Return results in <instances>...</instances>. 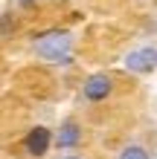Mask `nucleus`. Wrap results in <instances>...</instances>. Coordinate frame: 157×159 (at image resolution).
Returning <instances> with one entry per match:
<instances>
[{"instance_id": "f257e3e1", "label": "nucleus", "mask_w": 157, "mask_h": 159, "mask_svg": "<svg viewBox=\"0 0 157 159\" xmlns=\"http://www.w3.org/2000/svg\"><path fill=\"white\" fill-rule=\"evenodd\" d=\"M32 49H35L38 58L50 61V64H67L70 61V49H73V38H70V32L50 29V32L35 35Z\"/></svg>"}, {"instance_id": "f03ea898", "label": "nucleus", "mask_w": 157, "mask_h": 159, "mask_svg": "<svg viewBox=\"0 0 157 159\" xmlns=\"http://www.w3.org/2000/svg\"><path fill=\"white\" fill-rule=\"evenodd\" d=\"M125 67L131 70V72H140V75L151 72L157 67V49H151V46H145V49H134L125 58Z\"/></svg>"}, {"instance_id": "7ed1b4c3", "label": "nucleus", "mask_w": 157, "mask_h": 159, "mask_svg": "<svg viewBox=\"0 0 157 159\" xmlns=\"http://www.w3.org/2000/svg\"><path fill=\"white\" fill-rule=\"evenodd\" d=\"M114 90V81H110L105 72H93L87 81H85V98L87 101H105Z\"/></svg>"}, {"instance_id": "20e7f679", "label": "nucleus", "mask_w": 157, "mask_h": 159, "mask_svg": "<svg viewBox=\"0 0 157 159\" xmlns=\"http://www.w3.org/2000/svg\"><path fill=\"white\" fill-rule=\"evenodd\" d=\"M50 145H52V133L47 127H32L29 133H26V139H23V148H26V153H32V156H44L50 151Z\"/></svg>"}, {"instance_id": "39448f33", "label": "nucleus", "mask_w": 157, "mask_h": 159, "mask_svg": "<svg viewBox=\"0 0 157 159\" xmlns=\"http://www.w3.org/2000/svg\"><path fill=\"white\" fill-rule=\"evenodd\" d=\"M81 142V127H79V121H73V119H67L64 125L58 127V136H55V145L58 148H76Z\"/></svg>"}, {"instance_id": "423d86ee", "label": "nucleus", "mask_w": 157, "mask_h": 159, "mask_svg": "<svg viewBox=\"0 0 157 159\" xmlns=\"http://www.w3.org/2000/svg\"><path fill=\"white\" fill-rule=\"evenodd\" d=\"M119 159H149V151H145L143 145H128L122 153H119Z\"/></svg>"}, {"instance_id": "0eeeda50", "label": "nucleus", "mask_w": 157, "mask_h": 159, "mask_svg": "<svg viewBox=\"0 0 157 159\" xmlns=\"http://www.w3.org/2000/svg\"><path fill=\"white\" fill-rule=\"evenodd\" d=\"M12 29H15V26H12V17H0V32H3V35H9Z\"/></svg>"}, {"instance_id": "6e6552de", "label": "nucleus", "mask_w": 157, "mask_h": 159, "mask_svg": "<svg viewBox=\"0 0 157 159\" xmlns=\"http://www.w3.org/2000/svg\"><path fill=\"white\" fill-rule=\"evenodd\" d=\"M17 3H21V6H32L35 0H17Z\"/></svg>"}, {"instance_id": "1a4fd4ad", "label": "nucleus", "mask_w": 157, "mask_h": 159, "mask_svg": "<svg viewBox=\"0 0 157 159\" xmlns=\"http://www.w3.org/2000/svg\"><path fill=\"white\" fill-rule=\"evenodd\" d=\"M64 159H81V156H64Z\"/></svg>"}]
</instances>
